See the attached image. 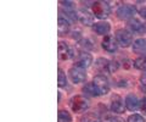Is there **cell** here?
<instances>
[{
  "mask_svg": "<svg viewBox=\"0 0 146 122\" xmlns=\"http://www.w3.org/2000/svg\"><path fill=\"white\" fill-rule=\"evenodd\" d=\"M70 106L71 109L74 112H83L89 107V103L88 100L83 97V95H74L73 98H71L70 100Z\"/></svg>",
  "mask_w": 146,
  "mask_h": 122,
  "instance_id": "cell-3",
  "label": "cell"
},
{
  "mask_svg": "<svg viewBox=\"0 0 146 122\" xmlns=\"http://www.w3.org/2000/svg\"><path fill=\"white\" fill-rule=\"evenodd\" d=\"M136 9L134 5L130 4H122V5L117 9V16L121 20H131V17L135 15Z\"/></svg>",
  "mask_w": 146,
  "mask_h": 122,
  "instance_id": "cell-4",
  "label": "cell"
},
{
  "mask_svg": "<svg viewBox=\"0 0 146 122\" xmlns=\"http://www.w3.org/2000/svg\"><path fill=\"white\" fill-rule=\"evenodd\" d=\"M71 121H72V117L68 111L66 110L58 111V122H71Z\"/></svg>",
  "mask_w": 146,
  "mask_h": 122,
  "instance_id": "cell-19",
  "label": "cell"
},
{
  "mask_svg": "<svg viewBox=\"0 0 146 122\" xmlns=\"http://www.w3.org/2000/svg\"><path fill=\"white\" fill-rule=\"evenodd\" d=\"M125 106H127L128 110L136 111L140 107V101L134 94H129V95L125 98Z\"/></svg>",
  "mask_w": 146,
  "mask_h": 122,
  "instance_id": "cell-11",
  "label": "cell"
},
{
  "mask_svg": "<svg viewBox=\"0 0 146 122\" xmlns=\"http://www.w3.org/2000/svg\"><path fill=\"white\" fill-rule=\"evenodd\" d=\"M127 27L130 33H144L145 32V26L144 23L138 19H131L128 21Z\"/></svg>",
  "mask_w": 146,
  "mask_h": 122,
  "instance_id": "cell-7",
  "label": "cell"
},
{
  "mask_svg": "<svg viewBox=\"0 0 146 122\" xmlns=\"http://www.w3.org/2000/svg\"><path fill=\"white\" fill-rule=\"evenodd\" d=\"M133 50L138 54H146V39L139 38L135 39L133 43Z\"/></svg>",
  "mask_w": 146,
  "mask_h": 122,
  "instance_id": "cell-15",
  "label": "cell"
},
{
  "mask_svg": "<svg viewBox=\"0 0 146 122\" xmlns=\"http://www.w3.org/2000/svg\"><path fill=\"white\" fill-rule=\"evenodd\" d=\"M93 29L98 34L102 35V34H107L110 32L111 26H110V23H108V22H106V21H100V22H96V23L93 25Z\"/></svg>",
  "mask_w": 146,
  "mask_h": 122,
  "instance_id": "cell-12",
  "label": "cell"
},
{
  "mask_svg": "<svg viewBox=\"0 0 146 122\" xmlns=\"http://www.w3.org/2000/svg\"><path fill=\"white\" fill-rule=\"evenodd\" d=\"M58 57L60 60H68V59H72L73 56V50L68 47V44L63 43V42H60L58 43Z\"/></svg>",
  "mask_w": 146,
  "mask_h": 122,
  "instance_id": "cell-8",
  "label": "cell"
},
{
  "mask_svg": "<svg viewBox=\"0 0 146 122\" xmlns=\"http://www.w3.org/2000/svg\"><path fill=\"white\" fill-rule=\"evenodd\" d=\"M80 122H101L100 117L98 115L93 114V112H89V114H85L82 116Z\"/></svg>",
  "mask_w": 146,
  "mask_h": 122,
  "instance_id": "cell-17",
  "label": "cell"
},
{
  "mask_svg": "<svg viewBox=\"0 0 146 122\" xmlns=\"http://www.w3.org/2000/svg\"><path fill=\"white\" fill-rule=\"evenodd\" d=\"M111 110L117 112V114H123L124 112V105H123L122 99L118 95H113L111 100Z\"/></svg>",
  "mask_w": 146,
  "mask_h": 122,
  "instance_id": "cell-14",
  "label": "cell"
},
{
  "mask_svg": "<svg viewBox=\"0 0 146 122\" xmlns=\"http://www.w3.org/2000/svg\"><path fill=\"white\" fill-rule=\"evenodd\" d=\"M107 69L110 72H115L117 69H118V64L116 61H112V62H108V66H107Z\"/></svg>",
  "mask_w": 146,
  "mask_h": 122,
  "instance_id": "cell-24",
  "label": "cell"
},
{
  "mask_svg": "<svg viewBox=\"0 0 146 122\" xmlns=\"http://www.w3.org/2000/svg\"><path fill=\"white\" fill-rule=\"evenodd\" d=\"M105 122H123V121L119 120V119H117V117H113V119H112V117H110V119H107Z\"/></svg>",
  "mask_w": 146,
  "mask_h": 122,
  "instance_id": "cell-28",
  "label": "cell"
},
{
  "mask_svg": "<svg viewBox=\"0 0 146 122\" xmlns=\"http://www.w3.org/2000/svg\"><path fill=\"white\" fill-rule=\"evenodd\" d=\"M84 93H85V94H88V95H90V97H95V95H98L96 89H95L93 82H91V83H88V84H85V85H84Z\"/></svg>",
  "mask_w": 146,
  "mask_h": 122,
  "instance_id": "cell-20",
  "label": "cell"
},
{
  "mask_svg": "<svg viewBox=\"0 0 146 122\" xmlns=\"http://www.w3.org/2000/svg\"><path fill=\"white\" fill-rule=\"evenodd\" d=\"M128 122H145V120L141 115L134 114V115H130L129 117H128Z\"/></svg>",
  "mask_w": 146,
  "mask_h": 122,
  "instance_id": "cell-23",
  "label": "cell"
},
{
  "mask_svg": "<svg viewBox=\"0 0 146 122\" xmlns=\"http://www.w3.org/2000/svg\"><path fill=\"white\" fill-rule=\"evenodd\" d=\"M77 16H78V20L84 25H93V20H94V15L93 12L86 10V9H82L77 12Z\"/></svg>",
  "mask_w": 146,
  "mask_h": 122,
  "instance_id": "cell-10",
  "label": "cell"
},
{
  "mask_svg": "<svg viewBox=\"0 0 146 122\" xmlns=\"http://www.w3.org/2000/svg\"><path fill=\"white\" fill-rule=\"evenodd\" d=\"M115 39L117 40L118 45L125 48L129 47L131 43V33L128 29H118L115 34Z\"/></svg>",
  "mask_w": 146,
  "mask_h": 122,
  "instance_id": "cell-6",
  "label": "cell"
},
{
  "mask_svg": "<svg viewBox=\"0 0 146 122\" xmlns=\"http://www.w3.org/2000/svg\"><path fill=\"white\" fill-rule=\"evenodd\" d=\"M117 47H118L117 40L113 38V37H111V35H106V37L102 39V48L106 51H108V53H115L117 50Z\"/></svg>",
  "mask_w": 146,
  "mask_h": 122,
  "instance_id": "cell-9",
  "label": "cell"
},
{
  "mask_svg": "<svg viewBox=\"0 0 146 122\" xmlns=\"http://www.w3.org/2000/svg\"><path fill=\"white\" fill-rule=\"evenodd\" d=\"M91 12L98 19H106L110 15V5L106 1H95L91 4Z\"/></svg>",
  "mask_w": 146,
  "mask_h": 122,
  "instance_id": "cell-1",
  "label": "cell"
},
{
  "mask_svg": "<svg viewBox=\"0 0 146 122\" xmlns=\"http://www.w3.org/2000/svg\"><path fill=\"white\" fill-rule=\"evenodd\" d=\"M70 77L73 83H82L86 78L85 69L79 65H74L70 69Z\"/></svg>",
  "mask_w": 146,
  "mask_h": 122,
  "instance_id": "cell-5",
  "label": "cell"
},
{
  "mask_svg": "<svg viewBox=\"0 0 146 122\" xmlns=\"http://www.w3.org/2000/svg\"><path fill=\"white\" fill-rule=\"evenodd\" d=\"M70 31V23L62 16H58V35H63Z\"/></svg>",
  "mask_w": 146,
  "mask_h": 122,
  "instance_id": "cell-16",
  "label": "cell"
},
{
  "mask_svg": "<svg viewBox=\"0 0 146 122\" xmlns=\"http://www.w3.org/2000/svg\"><path fill=\"white\" fill-rule=\"evenodd\" d=\"M93 84H94L95 89H96L98 95H105V94H107L110 92L108 79L105 77V76H102V75H98L96 77L94 78Z\"/></svg>",
  "mask_w": 146,
  "mask_h": 122,
  "instance_id": "cell-2",
  "label": "cell"
},
{
  "mask_svg": "<svg viewBox=\"0 0 146 122\" xmlns=\"http://www.w3.org/2000/svg\"><path fill=\"white\" fill-rule=\"evenodd\" d=\"M91 62H93V57H91L90 54L80 53L78 59H77V61H76V65H79L82 67H84V69H86V67H89L91 65Z\"/></svg>",
  "mask_w": 146,
  "mask_h": 122,
  "instance_id": "cell-13",
  "label": "cell"
},
{
  "mask_svg": "<svg viewBox=\"0 0 146 122\" xmlns=\"http://www.w3.org/2000/svg\"><path fill=\"white\" fill-rule=\"evenodd\" d=\"M139 109L144 112V114H146V98L144 99H141V101H140V107Z\"/></svg>",
  "mask_w": 146,
  "mask_h": 122,
  "instance_id": "cell-25",
  "label": "cell"
},
{
  "mask_svg": "<svg viewBox=\"0 0 146 122\" xmlns=\"http://www.w3.org/2000/svg\"><path fill=\"white\" fill-rule=\"evenodd\" d=\"M134 67L146 72V56H140L134 61Z\"/></svg>",
  "mask_w": 146,
  "mask_h": 122,
  "instance_id": "cell-18",
  "label": "cell"
},
{
  "mask_svg": "<svg viewBox=\"0 0 146 122\" xmlns=\"http://www.w3.org/2000/svg\"><path fill=\"white\" fill-rule=\"evenodd\" d=\"M57 73H58V81H57L58 87H65L66 83H67V81H66V76H65V72H63L61 69H58Z\"/></svg>",
  "mask_w": 146,
  "mask_h": 122,
  "instance_id": "cell-22",
  "label": "cell"
},
{
  "mask_svg": "<svg viewBox=\"0 0 146 122\" xmlns=\"http://www.w3.org/2000/svg\"><path fill=\"white\" fill-rule=\"evenodd\" d=\"M140 83L146 87V72H144V73L141 75V77H140Z\"/></svg>",
  "mask_w": 146,
  "mask_h": 122,
  "instance_id": "cell-27",
  "label": "cell"
},
{
  "mask_svg": "<svg viewBox=\"0 0 146 122\" xmlns=\"http://www.w3.org/2000/svg\"><path fill=\"white\" fill-rule=\"evenodd\" d=\"M138 12L140 13V16H141V17L146 19V6H141V7L139 9V11H138Z\"/></svg>",
  "mask_w": 146,
  "mask_h": 122,
  "instance_id": "cell-26",
  "label": "cell"
},
{
  "mask_svg": "<svg viewBox=\"0 0 146 122\" xmlns=\"http://www.w3.org/2000/svg\"><path fill=\"white\" fill-rule=\"evenodd\" d=\"M78 47H82L83 49H88V50H91V49H94V44L90 42L89 39H80L78 42Z\"/></svg>",
  "mask_w": 146,
  "mask_h": 122,
  "instance_id": "cell-21",
  "label": "cell"
}]
</instances>
